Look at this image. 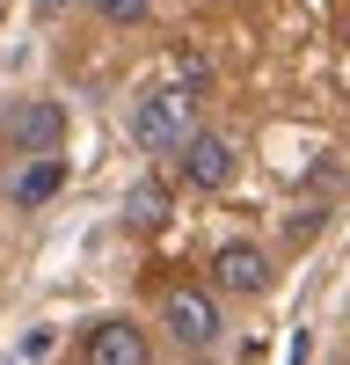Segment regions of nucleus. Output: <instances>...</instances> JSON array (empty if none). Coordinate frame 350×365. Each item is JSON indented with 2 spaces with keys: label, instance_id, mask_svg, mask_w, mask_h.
<instances>
[{
  "label": "nucleus",
  "instance_id": "nucleus-11",
  "mask_svg": "<svg viewBox=\"0 0 350 365\" xmlns=\"http://www.w3.org/2000/svg\"><path fill=\"white\" fill-rule=\"evenodd\" d=\"M0 15H8V0H0Z\"/></svg>",
  "mask_w": 350,
  "mask_h": 365
},
{
  "label": "nucleus",
  "instance_id": "nucleus-8",
  "mask_svg": "<svg viewBox=\"0 0 350 365\" xmlns=\"http://www.w3.org/2000/svg\"><path fill=\"white\" fill-rule=\"evenodd\" d=\"M161 212H168V182H139V190H132V220H139V227H154Z\"/></svg>",
  "mask_w": 350,
  "mask_h": 365
},
{
  "label": "nucleus",
  "instance_id": "nucleus-7",
  "mask_svg": "<svg viewBox=\"0 0 350 365\" xmlns=\"http://www.w3.org/2000/svg\"><path fill=\"white\" fill-rule=\"evenodd\" d=\"M58 190H66V154H44V161H29V168H22L15 205H22V212H37V205H51Z\"/></svg>",
  "mask_w": 350,
  "mask_h": 365
},
{
  "label": "nucleus",
  "instance_id": "nucleus-3",
  "mask_svg": "<svg viewBox=\"0 0 350 365\" xmlns=\"http://www.w3.org/2000/svg\"><path fill=\"white\" fill-rule=\"evenodd\" d=\"M190 96H146L139 110H132V139L146 146V154H175V146L190 139V110H183Z\"/></svg>",
  "mask_w": 350,
  "mask_h": 365
},
{
  "label": "nucleus",
  "instance_id": "nucleus-1",
  "mask_svg": "<svg viewBox=\"0 0 350 365\" xmlns=\"http://www.w3.org/2000/svg\"><path fill=\"white\" fill-rule=\"evenodd\" d=\"M8 146L15 154H66V103H51V96H29L8 110Z\"/></svg>",
  "mask_w": 350,
  "mask_h": 365
},
{
  "label": "nucleus",
  "instance_id": "nucleus-10",
  "mask_svg": "<svg viewBox=\"0 0 350 365\" xmlns=\"http://www.w3.org/2000/svg\"><path fill=\"white\" fill-rule=\"evenodd\" d=\"M44 351H51V329H29V336H22V365H37Z\"/></svg>",
  "mask_w": 350,
  "mask_h": 365
},
{
  "label": "nucleus",
  "instance_id": "nucleus-9",
  "mask_svg": "<svg viewBox=\"0 0 350 365\" xmlns=\"http://www.w3.org/2000/svg\"><path fill=\"white\" fill-rule=\"evenodd\" d=\"M95 15H102L110 29H132V22L154 15V0H95Z\"/></svg>",
  "mask_w": 350,
  "mask_h": 365
},
{
  "label": "nucleus",
  "instance_id": "nucleus-5",
  "mask_svg": "<svg viewBox=\"0 0 350 365\" xmlns=\"http://www.w3.org/2000/svg\"><path fill=\"white\" fill-rule=\"evenodd\" d=\"M175 154H183V182H190V190H226V182H233V146H226V132H190Z\"/></svg>",
  "mask_w": 350,
  "mask_h": 365
},
{
  "label": "nucleus",
  "instance_id": "nucleus-12",
  "mask_svg": "<svg viewBox=\"0 0 350 365\" xmlns=\"http://www.w3.org/2000/svg\"><path fill=\"white\" fill-rule=\"evenodd\" d=\"M343 29H350V22H343Z\"/></svg>",
  "mask_w": 350,
  "mask_h": 365
},
{
  "label": "nucleus",
  "instance_id": "nucleus-2",
  "mask_svg": "<svg viewBox=\"0 0 350 365\" xmlns=\"http://www.w3.org/2000/svg\"><path fill=\"white\" fill-rule=\"evenodd\" d=\"M161 322L175 329V344H190V351L219 344V307H212V292H204V285H175V292L161 299Z\"/></svg>",
  "mask_w": 350,
  "mask_h": 365
},
{
  "label": "nucleus",
  "instance_id": "nucleus-4",
  "mask_svg": "<svg viewBox=\"0 0 350 365\" xmlns=\"http://www.w3.org/2000/svg\"><path fill=\"white\" fill-rule=\"evenodd\" d=\"M80 365H154V351H146V329L124 322V314L95 322V329L80 336Z\"/></svg>",
  "mask_w": 350,
  "mask_h": 365
},
{
  "label": "nucleus",
  "instance_id": "nucleus-6",
  "mask_svg": "<svg viewBox=\"0 0 350 365\" xmlns=\"http://www.w3.org/2000/svg\"><path fill=\"white\" fill-rule=\"evenodd\" d=\"M212 285L219 292H241V299L270 292V256H262L255 241H226V249L212 256Z\"/></svg>",
  "mask_w": 350,
  "mask_h": 365
}]
</instances>
